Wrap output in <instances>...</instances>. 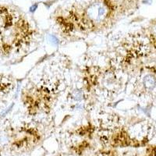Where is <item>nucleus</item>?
<instances>
[]
</instances>
